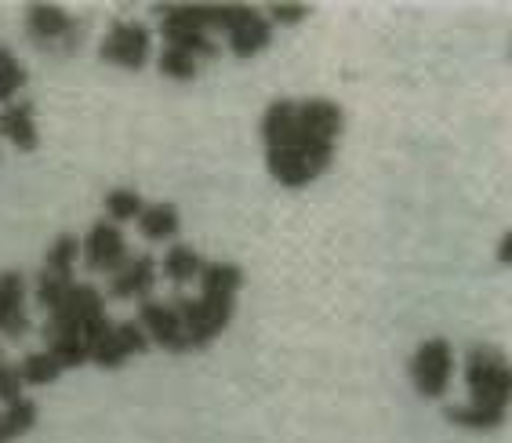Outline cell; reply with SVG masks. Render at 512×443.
Wrapping results in <instances>:
<instances>
[{
  "mask_svg": "<svg viewBox=\"0 0 512 443\" xmlns=\"http://www.w3.org/2000/svg\"><path fill=\"white\" fill-rule=\"evenodd\" d=\"M44 349L59 360L62 371H73V367L88 364V335H84L80 327H66V324L48 320V324H44Z\"/></svg>",
  "mask_w": 512,
  "mask_h": 443,
  "instance_id": "12",
  "label": "cell"
},
{
  "mask_svg": "<svg viewBox=\"0 0 512 443\" xmlns=\"http://www.w3.org/2000/svg\"><path fill=\"white\" fill-rule=\"evenodd\" d=\"M138 327L146 331L149 345H160L164 353H175V356L189 353L175 302H157V298H146V302H138Z\"/></svg>",
  "mask_w": 512,
  "mask_h": 443,
  "instance_id": "9",
  "label": "cell"
},
{
  "mask_svg": "<svg viewBox=\"0 0 512 443\" xmlns=\"http://www.w3.org/2000/svg\"><path fill=\"white\" fill-rule=\"evenodd\" d=\"M4 364H8V360H4V356H0V371H4Z\"/></svg>",
  "mask_w": 512,
  "mask_h": 443,
  "instance_id": "29",
  "label": "cell"
},
{
  "mask_svg": "<svg viewBox=\"0 0 512 443\" xmlns=\"http://www.w3.org/2000/svg\"><path fill=\"white\" fill-rule=\"evenodd\" d=\"M80 258H84V266L91 269V273H117L124 262H128V240H124V233H120V226H113V222H95V226L88 229V237L80 240Z\"/></svg>",
  "mask_w": 512,
  "mask_h": 443,
  "instance_id": "8",
  "label": "cell"
},
{
  "mask_svg": "<svg viewBox=\"0 0 512 443\" xmlns=\"http://www.w3.org/2000/svg\"><path fill=\"white\" fill-rule=\"evenodd\" d=\"M77 284V280H62V276H51V273H37V306L44 309V313H51V309L59 306L62 295H66L69 287Z\"/></svg>",
  "mask_w": 512,
  "mask_h": 443,
  "instance_id": "25",
  "label": "cell"
},
{
  "mask_svg": "<svg viewBox=\"0 0 512 443\" xmlns=\"http://www.w3.org/2000/svg\"><path fill=\"white\" fill-rule=\"evenodd\" d=\"M197 284H200L197 298H178L175 302L189 353L193 349H207V345L233 324L237 295L240 287H244V269L237 262H204Z\"/></svg>",
  "mask_w": 512,
  "mask_h": 443,
  "instance_id": "1",
  "label": "cell"
},
{
  "mask_svg": "<svg viewBox=\"0 0 512 443\" xmlns=\"http://www.w3.org/2000/svg\"><path fill=\"white\" fill-rule=\"evenodd\" d=\"M37 404H33L30 396H22V400H15V404H4V411H0V443L8 440H19V436H26L37 425Z\"/></svg>",
  "mask_w": 512,
  "mask_h": 443,
  "instance_id": "19",
  "label": "cell"
},
{
  "mask_svg": "<svg viewBox=\"0 0 512 443\" xmlns=\"http://www.w3.org/2000/svg\"><path fill=\"white\" fill-rule=\"evenodd\" d=\"M309 4H273L269 8V26H298L302 19H309Z\"/></svg>",
  "mask_w": 512,
  "mask_h": 443,
  "instance_id": "26",
  "label": "cell"
},
{
  "mask_svg": "<svg viewBox=\"0 0 512 443\" xmlns=\"http://www.w3.org/2000/svg\"><path fill=\"white\" fill-rule=\"evenodd\" d=\"M30 331V313H26V276L19 269L0 273V335L22 338Z\"/></svg>",
  "mask_w": 512,
  "mask_h": 443,
  "instance_id": "11",
  "label": "cell"
},
{
  "mask_svg": "<svg viewBox=\"0 0 512 443\" xmlns=\"http://www.w3.org/2000/svg\"><path fill=\"white\" fill-rule=\"evenodd\" d=\"M19 367V378L22 385H37V389H44V385H55L62 378V367L59 360L48 353V349H40V353H30Z\"/></svg>",
  "mask_w": 512,
  "mask_h": 443,
  "instance_id": "20",
  "label": "cell"
},
{
  "mask_svg": "<svg viewBox=\"0 0 512 443\" xmlns=\"http://www.w3.org/2000/svg\"><path fill=\"white\" fill-rule=\"evenodd\" d=\"M80 258V240L73 233H62V237L51 240V247L44 251V266L40 273L62 276V280H73V269H77Z\"/></svg>",
  "mask_w": 512,
  "mask_h": 443,
  "instance_id": "18",
  "label": "cell"
},
{
  "mask_svg": "<svg viewBox=\"0 0 512 443\" xmlns=\"http://www.w3.org/2000/svg\"><path fill=\"white\" fill-rule=\"evenodd\" d=\"M26 33L40 51H69L77 44L80 26L59 4H30L26 8Z\"/></svg>",
  "mask_w": 512,
  "mask_h": 443,
  "instance_id": "5",
  "label": "cell"
},
{
  "mask_svg": "<svg viewBox=\"0 0 512 443\" xmlns=\"http://www.w3.org/2000/svg\"><path fill=\"white\" fill-rule=\"evenodd\" d=\"M509 247H512V233H505L502 237V244H498V262H502V266H509Z\"/></svg>",
  "mask_w": 512,
  "mask_h": 443,
  "instance_id": "28",
  "label": "cell"
},
{
  "mask_svg": "<svg viewBox=\"0 0 512 443\" xmlns=\"http://www.w3.org/2000/svg\"><path fill=\"white\" fill-rule=\"evenodd\" d=\"M157 269L178 287L193 284V280L200 276V269H204V255H200V251H193L189 244H171L168 251H164V262H160Z\"/></svg>",
  "mask_w": 512,
  "mask_h": 443,
  "instance_id": "17",
  "label": "cell"
},
{
  "mask_svg": "<svg viewBox=\"0 0 512 443\" xmlns=\"http://www.w3.org/2000/svg\"><path fill=\"white\" fill-rule=\"evenodd\" d=\"M157 276H160L157 258L135 255L113 273V280H109V295L120 298V302H146V298L153 295V287H157Z\"/></svg>",
  "mask_w": 512,
  "mask_h": 443,
  "instance_id": "10",
  "label": "cell"
},
{
  "mask_svg": "<svg viewBox=\"0 0 512 443\" xmlns=\"http://www.w3.org/2000/svg\"><path fill=\"white\" fill-rule=\"evenodd\" d=\"M465 385H469V404L483 411L509 414L512 400V367L509 356L498 345H473L465 356Z\"/></svg>",
  "mask_w": 512,
  "mask_h": 443,
  "instance_id": "2",
  "label": "cell"
},
{
  "mask_svg": "<svg viewBox=\"0 0 512 443\" xmlns=\"http://www.w3.org/2000/svg\"><path fill=\"white\" fill-rule=\"evenodd\" d=\"M135 222H138V233H142L149 244H168V240L178 237V229H182V215H178V207L168 204V200L146 204Z\"/></svg>",
  "mask_w": 512,
  "mask_h": 443,
  "instance_id": "15",
  "label": "cell"
},
{
  "mask_svg": "<svg viewBox=\"0 0 512 443\" xmlns=\"http://www.w3.org/2000/svg\"><path fill=\"white\" fill-rule=\"evenodd\" d=\"M26 80H30L26 77V66L15 59V51H11L8 44H0V102H4V106L15 102V95L26 88Z\"/></svg>",
  "mask_w": 512,
  "mask_h": 443,
  "instance_id": "23",
  "label": "cell"
},
{
  "mask_svg": "<svg viewBox=\"0 0 512 443\" xmlns=\"http://www.w3.org/2000/svg\"><path fill=\"white\" fill-rule=\"evenodd\" d=\"M157 69H160V77H168V80H193L197 77L200 62L193 59V55H186V51L164 48L157 59Z\"/></svg>",
  "mask_w": 512,
  "mask_h": 443,
  "instance_id": "24",
  "label": "cell"
},
{
  "mask_svg": "<svg viewBox=\"0 0 512 443\" xmlns=\"http://www.w3.org/2000/svg\"><path fill=\"white\" fill-rule=\"evenodd\" d=\"M149 51H153V37L142 22H117L113 30L102 37L99 44V59L106 66H117V69H142L149 62Z\"/></svg>",
  "mask_w": 512,
  "mask_h": 443,
  "instance_id": "6",
  "label": "cell"
},
{
  "mask_svg": "<svg viewBox=\"0 0 512 443\" xmlns=\"http://www.w3.org/2000/svg\"><path fill=\"white\" fill-rule=\"evenodd\" d=\"M146 349H149V338L138 327V320H120V324H109L106 335L91 345L88 364L102 367V371H117L128 356H142Z\"/></svg>",
  "mask_w": 512,
  "mask_h": 443,
  "instance_id": "7",
  "label": "cell"
},
{
  "mask_svg": "<svg viewBox=\"0 0 512 443\" xmlns=\"http://www.w3.org/2000/svg\"><path fill=\"white\" fill-rule=\"evenodd\" d=\"M335 160V149L331 146H316L309 138L298 135V128H291V135L280 142V146L266 149V168L273 175V182L287 189H302L309 182L324 175Z\"/></svg>",
  "mask_w": 512,
  "mask_h": 443,
  "instance_id": "3",
  "label": "cell"
},
{
  "mask_svg": "<svg viewBox=\"0 0 512 443\" xmlns=\"http://www.w3.org/2000/svg\"><path fill=\"white\" fill-rule=\"evenodd\" d=\"M411 385L422 400H444L454 378V349L447 338H425L411 356Z\"/></svg>",
  "mask_w": 512,
  "mask_h": 443,
  "instance_id": "4",
  "label": "cell"
},
{
  "mask_svg": "<svg viewBox=\"0 0 512 443\" xmlns=\"http://www.w3.org/2000/svg\"><path fill=\"white\" fill-rule=\"evenodd\" d=\"M102 207H106L109 222H113V226H120V222H135V218L142 215L146 200H142V193H138V189L117 186V189H109L106 197H102Z\"/></svg>",
  "mask_w": 512,
  "mask_h": 443,
  "instance_id": "21",
  "label": "cell"
},
{
  "mask_svg": "<svg viewBox=\"0 0 512 443\" xmlns=\"http://www.w3.org/2000/svg\"><path fill=\"white\" fill-rule=\"evenodd\" d=\"M444 414H447V422H451V425H462V429H476V433H483V429H502L505 418H509V414L483 411V407H473V404L447 407Z\"/></svg>",
  "mask_w": 512,
  "mask_h": 443,
  "instance_id": "22",
  "label": "cell"
},
{
  "mask_svg": "<svg viewBox=\"0 0 512 443\" xmlns=\"http://www.w3.org/2000/svg\"><path fill=\"white\" fill-rule=\"evenodd\" d=\"M0 135L8 138L19 153H33L40 146L37 135V109L33 102H8L0 109Z\"/></svg>",
  "mask_w": 512,
  "mask_h": 443,
  "instance_id": "13",
  "label": "cell"
},
{
  "mask_svg": "<svg viewBox=\"0 0 512 443\" xmlns=\"http://www.w3.org/2000/svg\"><path fill=\"white\" fill-rule=\"evenodd\" d=\"M226 40H229V51H233L237 59H255V55H262V51L273 44V26H269L266 15H258V11L251 8L244 19L226 33Z\"/></svg>",
  "mask_w": 512,
  "mask_h": 443,
  "instance_id": "14",
  "label": "cell"
},
{
  "mask_svg": "<svg viewBox=\"0 0 512 443\" xmlns=\"http://www.w3.org/2000/svg\"><path fill=\"white\" fill-rule=\"evenodd\" d=\"M160 33H164V48H178L193 55V59H215L218 55V44L211 33L204 30H193L186 22H171V19H160Z\"/></svg>",
  "mask_w": 512,
  "mask_h": 443,
  "instance_id": "16",
  "label": "cell"
},
{
  "mask_svg": "<svg viewBox=\"0 0 512 443\" xmlns=\"http://www.w3.org/2000/svg\"><path fill=\"white\" fill-rule=\"evenodd\" d=\"M22 389H26V385H22V378H19V367L4 364V371H0V400H4V404H15V400L26 396Z\"/></svg>",
  "mask_w": 512,
  "mask_h": 443,
  "instance_id": "27",
  "label": "cell"
}]
</instances>
